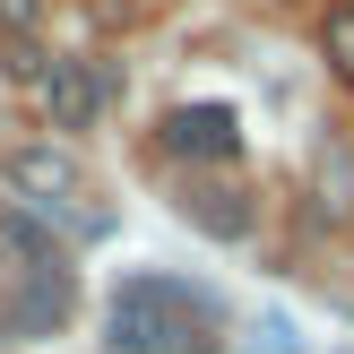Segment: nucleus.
<instances>
[{
	"label": "nucleus",
	"instance_id": "nucleus-8",
	"mask_svg": "<svg viewBox=\"0 0 354 354\" xmlns=\"http://www.w3.org/2000/svg\"><path fill=\"white\" fill-rule=\"evenodd\" d=\"M320 52H328V69L354 86V9H328V26H320Z\"/></svg>",
	"mask_w": 354,
	"mask_h": 354
},
{
	"label": "nucleus",
	"instance_id": "nucleus-2",
	"mask_svg": "<svg viewBox=\"0 0 354 354\" xmlns=\"http://www.w3.org/2000/svg\"><path fill=\"white\" fill-rule=\"evenodd\" d=\"M0 173H9V190H17L26 207H69V199L86 190V182H78V156H61V147H9Z\"/></svg>",
	"mask_w": 354,
	"mask_h": 354
},
{
	"label": "nucleus",
	"instance_id": "nucleus-3",
	"mask_svg": "<svg viewBox=\"0 0 354 354\" xmlns=\"http://www.w3.org/2000/svg\"><path fill=\"white\" fill-rule=\"evenodd\" d=\"M44 113H52V130H86L104 113V69L95 61H52L44 69Z\"/></svg>",
	"mask_w": 354,
	"mask_h": 354
},
{
	"label": "nucleus",
	"instance_id": "nucleus-5",
	"mask_svg": "<svg viewBox=\"0 0 354 354\" xmlns=\"http://www.w3.org/2000/svg\"><path fill=\"white\" fill-rule=\"evenodd\" d=\"M0 251H9V259H26V277H61V242H52L35 216H17V207L0 216Z\"/></svg>",
	"mask_w": 354,
	"mask_h": 354
},
{
	"label": "nucleus",
	"instance_id": "nucleus-6",
	"mask_svg": "<svg viewBox=\"0 0 354 354\" xmlns=\"http://www.w3.org/2000/svg\"><path fill=\"white\" fill-rule=\"evenodd\" d=\"M320 207H328V216H354V156L346 147H320Z\"/></svg>",
	"mask_w": 354,
	"mask_h": 354
},
{
	"label": "nucleus",
	"instance_id": "nucleus-9",
	"mask_svg": "<svg viewBox=\"0 0 354 354\" xmlns=\"http://www.w3.org/2000/svg\"><path fill=\"white\" fill-rule=\"evenodd\" d=\"M0 61H9V78H26V86H44V52H35V35H0Z\"/></svg>",
	"mask_w": 354,
	"mask_h": 354
},
{
	"label": "nucleus",
	"instance_id": "nucleus-7",
	"mask_svg": "<svg viewBox=\"0 0 354 354\" xmlns=\"http://www.w3.org/2000/svg\"><path fill=\"white\" fill-rule=\"evenodd\" d=\"M182 207H190V216H199V225H207V234H216V242H234L242 225H251V216H242V207H234V190H190Z\"/></svg>",
	"mask_w": 354,
	"mask_h": 354
},
{
	"label": "nucleus",
	"instance_id": "nucleus-10",
	"mask_svg": "<svg viewBox=\"0 0 354 354\" xmlns=\"http://www.w3.org/2000/svg\"><path fill=\"white\" fill-rule=\"evenodd\" d=\"M35 9H44V0H0V35H26Z\"/></svg>",
	"mask_w": 354,
	"mask_h": 354
},
{
	"label": "nucleus",
	"instance_id": "nucleus-1",
	"mask_svg": "<svg viewBox=\"0 0 354 354\" xmlns=\"http://www.w3.org/2000/svg\"><path fill=\"white\" fill-rule=\"evenodd\" d=\"M104 337H113V354H216L225 311L173 277H130L104 311Z\"/></svg>",
	"mask_w": 354,
	"mask_h": 354
},
{
	"label": "nucleus",
	"instance_id": "nucleus-4",
	"mask_svg": "<svg viewBox=\"0 0 354 354\" xmlns=\"http://www.w3.org/2000/svg\"><path fill=\"white\" fill-rule=\"evenodd\" d=\"M165 147H173V156H234L242 130H234L225 104H182V113L165 121Z\"/></svg>",
	"mask_w": 354,
	"mask_h": 354
}]
</instances>
